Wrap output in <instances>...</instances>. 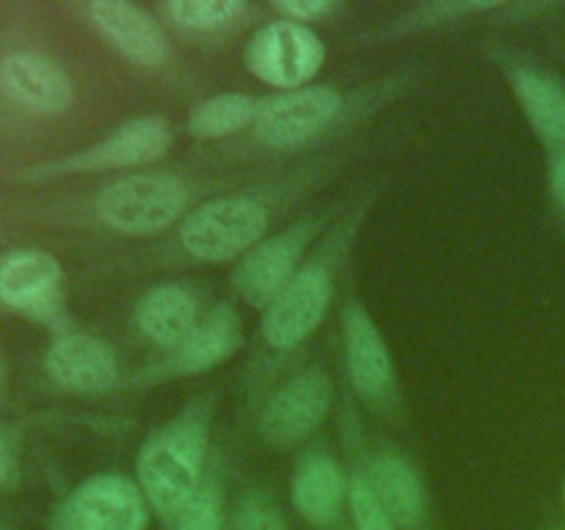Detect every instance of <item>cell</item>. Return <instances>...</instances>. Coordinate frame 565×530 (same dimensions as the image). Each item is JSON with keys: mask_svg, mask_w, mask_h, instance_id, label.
<instances>
[{"mask_svg": "<svg viewBox=\"0 0 565 530\" xmlns=\"http://www.w3.org/2000/svg\"><path fill=\"white\" fill-rule=\"evenodd\" d=\"M0 379H3V359H0Z\"/></svg>", "mask_w": 565, "mask_h": 530, "instance_id": "cell-29", "label": "cell"}, {"mask_svg": "<svg viewBox=\"0 0 565 530\" xmlns=\"http://www.w3.org/2000/svg\"><path fill=\"white\" fill-rule=\"evenodd\" d=\"M351 511L359 530H395V519L381 506L367 480H356L351 486Z\"/></svg>", "mask_w": 565, "mask_h": 530, "instance_id": "cell-23", "label": "cell"}, {"mask_svg": "<svg viewBox=\"0 0 565 530\" xmlns=\"http://www.w3.org/2000/svg\"><path fill=\"white\" fill-rule=\"evenodd\" d=\"M188 191L177 177L132 174L99 193V219L127 235H152L166 230L185 208Z\"/></svg>", "mask_w": 565, "mask_h": 530, "instance_id": "cell-2", "label": "cell"}, {"mask_svg": "<svg viewBox=\"0 0 565 530\" xmlns=\"http://www.w3.org/2000/svg\"><path fill=\"white\" fill-rule=\"evenodd\" d=\"M340 114V94L326 86L292 88L257 110V136L274 147H292L318 136Z\"/></svg>", "mask_w": 565, "mask_h": 530, "instance_id": "cell-7", "label": "cell"}, {"mask_svg": "<svg viewBox=\"0 0 565 530\" xmlns=\"http://www.w3.org/2000/svg\"><path fill=\"white\" fill-rule=\"evenodd\" d=\"M513 86L533 125L552 141H565V88L561 83L541 72L522 70Z\"/></svg>", "mask_w": 565, "mask_h": 530, "instance_id": "cell-20", "label": "cell"}, {"mask_svg": "<svg viewBox=\"0 0 565 530\" xmlns=\"http://www.w3.org/2000/svg\"><path fill=\"white\" fill-rule=\"evenodd\" d=\"M235 530H287L285 528V519L279 517L274 506L268 502L257 500V502H248L246 508L241 511L237 517Z\"/></svg>", "mask_w": 565, "mask_h": 530, "instance_id": "cell-25", "label": "cell"}, {"mask_svg": "<svg viewBox=\"0 0 565 530\" xmlns=\"http://www.w3.org/2000/svg\"><path fill=\"white\" fill-rule=\"evenodd\" d=\"M180 530H221L218 502L213 491H199L191 506L180 513Z\"/></svg>", "mask_w": 565, "mask_h": 530, "instance_id": "cell-24", "label": "cell"}, {"mask_svg": "<svg viewBox=\"0 0 565 530\" xmlns=\"http://www.w3.org/2000/svg\"><path fill=\"white\" fill-rule=\"evenodd\" d=\"M345 348L348 368H351V379L356 390L370 398L381 395L392 381V359L390 351H386L384 337L362 309H353L348 315Z\"/></svg>", "mask_w": 565, "mask_h": 530, "instance_id": "cell-16", "label": "cell"}, {"mask_svg": "<svg viewBox=\"0 0 565 530\" xmlns=\"http://www.w3.org/2000/svg\"><path fill=\"white\" fill-rule=\"evenodd\" d=\"M207 431L202 417H180L149 439L138 458L143 495L160 513H182L199 495Z\"/></svg>", "mask_w": 565, "mask_h": 530, "instance_id": "cell-1", "label": "cell"}, {"mask_svg": "<svg viewBox=\"0 0 565 530\" xmlns=\"http://www.w3.org/2000/svg\"><path fill=\"white\" fill-rule=\"evenodd\" d=\"M326 50L307 25L279 20L257 31L246 61L257 77L279 88H298L320 70Z\"/></svg>", "mask_w": 565, "mask_h": 530, "instance_id": "cell-4", "label": "cell"}, {"mask_svg": "<svg viewBox=\"0 0 565 530\" xmlns=\"http://www.w3.org/2000/svg\"><path fill=\"white\" fill-rule=\"evenodd\" d=\"M301 232H281L270 241L259 243L257 248L248 252L237 268V287L252 301L254 307H270L274 298L285 290L298 274L296 265L301 257Z\"/></svg>", "mask_w": 565, "mask_h": 530, "instance_id": "cell-12", "label": "cell"}, {"mask_svg": "<svg viewBox=\"0 0 565 530\" xmlns=\"http://www.w3.org/2000/svg\"><path fill=\"white\" fill-rule=\"evenodd\" d=\"M14 445L9 442V436L0 434V486L6 484V480L11 478V473H14Z\"/></svg>", "mask_w": 565, "mask_h": 530, "instance_id": "cell-27", "label": "cell"}, {"mask_svg": "<svg viewBox=\"0 0 565 530\" xmlns=\"http://www.w3.org/2000/svg\"><path fill=\"white\" fill-rule=\"evenodd\" d=\"M552 191H555L557 202H561V208L565 210V152L555 160V166H552Z\"/></svg>", "mask_w": 565, "mask_h": 530, "instance_id": "cell-28", "label": "cell"}, {"mask_svg": "<svg viewBox=\"0 0 565 530\" xmlns=\"http://www.w3.org/2000/svg\"><path fill=\"white\" fill-rule=\"evenodd\" d=\"M169 125L158 116H147V119H136L110 132L105 141L83 152V158H77L75 166H83V169H127V166L149 163L169 149Z\"/></svg>", "mask_w": 565, "mask_h": 530, "instance_id": "cell-14", "label": "cell"}, {"mask_svg": "<svg viewBox=\"0 0 565 530\" xmlns=\"http://www.w3.org/2000/svg\"><path fill=\"white\" fill-rule=\"evenodd\" d=\"M331 403V386L323 373L307 370L287 381L268 401L263 414V434L270 442H296L320 425Z\"/></svg>", "mask_w": 565, "mask_h": 530, "instance_id": "cell-8", "label": "cell"}, {"mask_svg": "<svg viewBox=\"0 0 565 530\" xmlns=\"http://www.w3.org/2000/svg\"><path fill=\"white\" fill-rule=\"evenodd\" d=\"M61 268L50 254L20 248L0 257V301L17 312L53 315L58 307Z\"/></svg>", "mask_w": 565, "mask_h": 530, "instance_id": "cell-9", "label": "cell"}, {"mask_svg": "<svg viewBox=\"0 0 565 530\" xmlns=\"http://www.w3.org/2000/svg\"><path fill=\"white\" fill-rule=\"evenodd\" d=\"M92 20L99 31L138 64L154 66L166 59V36L158 22L138 6L119 0H99L92 3Z\"/></svg>", "mask_w": 565, "mask_h": 530, "instance_id": "cell-13", "label": "cell"}, {"mask_svg": "<svg viewBox=\"0 0 565 530\" xmlns=\"http://www.w3.org/2000/svg\"><path fill=\"white\" fill-rule=\"evenodd\" d=\"M268 213L254 199H215L188 215L182 246L199 259H232L263 237Z\"/></svg>", "mask_w": 565, "mask_h": 530, "instance_id": "cell-3", "label": "cell"}, {"mask_svg": "<svg viewBox=\"0 0 565 530\" xmlns=\"http://www.w3.org/2000/svg\"><path fill=\"white\" fill-rule=\"evenodd\" d=\"M0 86L14 103L36 114H61L72 99V83L58 64L36 53H11L0 61Z\"/></svg>", "mask_w": 565, "mask_h": 530, "instance_id": "cell-10", "label": "cell"}, {"mask_svg": "<svg viewBox=\"0 0 565 530\" xmlns=\"http://www.w3.org/2000/svg\"><path fill=\"white\" fill-rule=\"evenodd\" d=\"M147 506L136 484L121 475H97L66 500L61 530H143Z\"/></svg>", "mask_w": 565, "mask_h": 530, "instance_id": "cell-5", "label": "cell"}, {"mask_svg": "<svg viewBox=\"0 0 565 530\" xmlns=\"http://www.w3.org/2000/svg\"><path fill=\"white\" fill-rule=\"evenodd\" d=\"M138 326L149 340L180 348L196 329V301L180 285H160L138 304Z\"/></svg>", "mask_w": 565, "mask_h": 530, "instance_id": "cell-15", "label": "cell"}, {"mask_svg": "<svg viewBox=\"0 0 565 530\" xmlns=\"http://www.w3.org/2000/svg\"><path fill=\"white\" fill-rule=\"evenodd\" d=\"M47 373L75 392H105L114 386L119 368L105 342L92 335H64L50 346Z\"/></svg>", "mask_w": 565, "mask_h": 530, "instance_id": "cell-11", "label": "cell"}, {"mask_svg": "<svg viewBox=\"0 0 565 530\" xmlns=\"http://www.w3.org/2000/svg\"><path fill=\"white\" fill-rule=\"evenodd\" d=\"M171 20L188 31H213V28L230 25L235 17L246 11L237 0H174L166 6Z\"/></svg>", "mask_w": 565, "mask_h": 530, "instance_id": "cell-22", "label": "cell"}, {"mask_svg": "<svg viewBox=\"0 0 565 530\" xmlns=\"http://www.w3.org/2000/svg\"><path fill=\"white\" fill-rule=\"evenodd\" d=\"M257 103L246 94H218L199 105L191 116V130L199 138H218L241 130L257 119Z\"/></svg>", "mask_w": 565, "mask_h": 530, "instance_id": "cell-21", "label": "cell"}, {"mask_svg": "<svg viewBox=\"0 0 565 530\" xmlns=\"http://www.w3.org/2000/svg\"><path fill=\"white\" fill-rule=\"evenodd\" d=\"M331 301V279L320 265H309L292 276L274 298L263 318V331L274 348H296L318 329Z\"/></svg>", "mask_w": 565, "mask_h": 530, "instance_id": "cell-6", "label": "cell"}, {"mask_svg": "<svg viewBox=\"0 0 565 530\" xmlns=\"http://www.w3.org/2000/svg\"><path fill=\"white\" fill-rule=\"evenodd\" d=\"M237 346H241V320H237L235 309L224 304V307L213 309L182 342L180 353H177V368L185 373H199V370L224 362Z\"/></svg>", "mask_w": 565, "mask_h": 530, "instance_id": "cell-17", "label": "cell"}, {"mask_svg": "<svg viewBox=\"0 0 565 530\" xmlns=\"http://www.w3.org/2000/svg\"><path fill=\"white\" fill-rule=\"evenodd\" d=\"M276 9L290 17L292 22H309L331 11V3H323V0H285V3H276Z\"/></svg>", "mask_w": 565, "mask_h": 530, "instance_id": "cell-26", "label": "cell"}, {"mask_svg": "<svg viewBox=\"0 0 565 530\" xmlns=\"http://www.w3.org/2000/svg\"><path fill=\"white\" fill-rule=\"evenodd\" d=\"M367 484L395 522H417L419 513H423V489H419L414 469L403 458L384 456L373 462Z\"/></svg>", "mask_w": 565, "mask_h": 530, "instance_id": "cell-19", "label": "cell"}, {"mask_svg": "<svg viewBox=\"0 0 565 530\" xmlns=\"http://www.w3.org/2000/svg\"><path fill=\"white\" fill-rule=\"evenodd\" d=\"M345 495L342 473L334 458L329 456H309L301 464L292 484V500L296 508L312 522H329L337 517Z\"/></svg>", "mask_w": 565, "mask_h": 530, "instance_id": "cell-18", "label": "cell"}]
</instances>
